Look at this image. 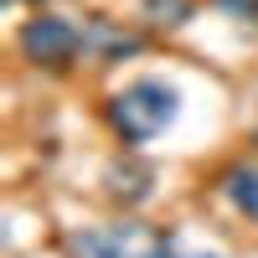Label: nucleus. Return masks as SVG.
I'll return each mask as SVG.
<instances>
[{
    "instance_id": "obj_7",
    "label": "nucleus",
    "mask_w": 258,
    "mask_h": 258,
    "mask_svg": "<svg viewBox=\"0 0 258 258\" xmlns=\"http://www.w3.org/2000/svg\"><path fill=\"white\" fill-rule=\"evenodd\" d=\"M140 11L150 26H186L197 16V0H140Z\"/></svg>"
},
{
    "instance_id": "obj_1",
    "label": "nucleus",
    "mask_w": 258,
    "mask_h": 258,
    "mask_svg": "<svg viewBox=\"0 0 258 258\" xmlns=\"http://www.w3.org/2000/svg\"><path fill=\"white\" fill-rule=\"evenodd\" d=\"M181 119V88L165 78H135L109 98V124L124 145H145Z\"/></svg>"
},
{
    "instance_id": "obj_2",
    "label": "nucleus",
    "mask_w": 258,
    "mask_h": 258,
    "mask_svg": "<svg viewBox=\"0 0 258 258\" xmlns=\"http://www.w3.org/2000/svg\"><path fill=\"white\" fill-rule=\"evenodd\" d=\"M73 258H176L181 238L176 232H155L145 222H103V227H83L68 238Z\"/></svg>"
},
{
    "instance_id": "obj_6",
    "label": "nucleus",
    "mask_w": 258,
    "mask_h": 258,
    "mask_svg": "<svg viewBox=\"0 0 258 258\" xmlns=\"http://www.w3.org/2000/svg\"><path fill=\"white\" fill-rule=\"evenodd\" d=\"M222 191H227V202L238 207L243 217L258 222V165H232L222 176Z\"/></svg>"
},
{
    "instance_id": "obj_3",
    "label": "nucleus",
    "mask_w": 258,
    "mask_h": 258,
    "mask_svg": "<svg viewBox=\"0 0 258 258\" xmlns=\"http://www.w3.org/2000/svg\"><path fill=\"white\" fill-rule=\"evenodd\" d=\"M16 41H21V52H26V62H36V68H68L83 52V31L73 21H62V16H47V11L31 16Z\"/></svg>"
},
{
    "instance_id": "obj_4",
    "label": "nucleus",
    "mask_w": 258,
    "mask_h": 258,
    "mask_svg": "<svg viewBox=\"0 0 258 258\" xmlns=\"http://www.w3.org/2000/svg\"><path fill=\"white\" fill-rule=\"evenodd\" d=\"M140 47H145V36L124 31L119 21L93 16L88 26H83V57H93V62H124V57H135Z\"/></svg>"
},
{
    "instance_id": "obj_8",
    "label": "nucleus",
    "mask_w": 258,
    "mask_h": 258,
    "mask_svg": "<svg viewBox=\"0 0 258 258\" xmlns=\"http://www.w3.org/2000/svg\"><path fill=\"white\" fill-rule=\"evenodd\" d=\"M217 6H222V11H232L238 21H253V16H258V0H217Z\"/></svg>"
},
{
    "instance_id": "obj_5",
    "label": "nucleus",
    "mask_w": 258,
    "mask_h": 258,
    "mask_svg": "<svg viewBox=\"0 0 258 258\" xmlns=\"http://www.w3.org/2000/svg\"><path fill=\"white\" fill-rule=\"evenodd\" d=\"M103 186H109V197H114V202L140 207V202L150 197V186H155V165L140 160V155H124V160H114L109 170H103Z\"/></svg>"
}]
</instances>
